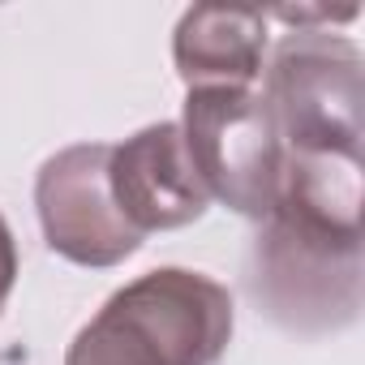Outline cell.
Masks as SVG:
<instances>
[{
    "label": "cell",
    "mask_w": 365,
    "mask_h": 365,
    "mask_svg": "<svg viewBox=\"0 0 365 365\" xmlns=\"http://www.w3.org/2000/svg\"><path fill=\"white\" fill-rule=\"evenodd\" d=\"M245 292L279 331L305 339L352 327L365 297L361 220L279 202L250 241Z\"/></svg>",
    "instance_id": "6da1fadb"
},
{
    "label": "cell",
    "mask_w": 365,
    "mask_h": 365,
    "mask_svg": "<svg viewBox=\"0 0 365 365\" xmlns=\"http://www.w3.org/2000/svg\"><path fill=\"white\" fill-rule=\"evenodd\" d=\"M232 292L185 267L116 288L73 335L65 365H215L232 339Z\"/></svg>",
    "instance_id": "7a4b0ae2"
},
{
    "label": "cell",
    "mask_w": 365,
    "mask_h": 365,
    "mask_svg": "<svg viewBox=\"0 0 365 365\" xmlns=\"http://www.w3.org/2000/svg\"><path fill=\"white\" fill-rule=\"evenodd\" d=\"M361 69L352 39L331 31H288L262 65V99L288 155L361 159Z\"/></svg>",
    "instance_id": "3957f363"
},
{
    "label": "cell",
    "mask_w": 365,
    "mask_h": 365,
    "mask_svg": "<svg viewBox=\"0 0 365 365\" xmlns=\"http://www.w3.org/2000/svg\"><path fill=\"white\" fill-rule=\"evenodd\" d=\"M176 125L207 198L224 202L228 211L254 224L275 215L284 194L288 150L258 91H228V86L190 91Z\"/></svg>",
    "instance_id": "277c9868"
},
{
    "label": "cell",
    "mask_w": 365,
    "mask_h": 365,
    "mask_svg": "<svg viewBox=\"0 0 365 365\" xmlns=\"http://www.w3.org/2000/svg\"><path fill=\"white\" fill-rule=\"evenodd\" d=\"M108 142H78L56 150L35 180V207L52 254L78 267H116L142 250V237L116 211L108 185Z\"/></svg>",
    "instance_id": "5b68a950"
},
{
    "label": "cell",
    "mask_w": 365,
    "mask_h": 365,
    "mask_svg": "<svg viewBox=\"0 0 365 365\" xmlns=\"http://www.w3.org/2000/svg\"><path fill=\"white\" fill-rule=\"evenodd\" d=\"M108 185L116 198V211L125 224L146 237V232H168L185 228L207 215V190L185 155L176 120H159L112 146L108 155Z\"/></svg>",
    "instance_id": "8992f818"
},
{
    "label": "cell",
    "mask_w": 365,
    "mask_h": 365,
    "mask_svg": "<svg viewBox=\"0 0 365 365\" xmlns=\"http://www.w3.org/2000/svg\"><path fill=\"white\" fill-rule=\"evenodd\" d=\"M271 48L267 9L250 5H194L180 14L172 35V61L190 91L228 86L254 91Z\"/></svg>",
    "instance_id": "52a82bcc"
},
{
    "label": "cell",
    "mask_w": 365,
    "mask_h": 365,
    "mask_svg": "<svg viewBox=\"0 0 365 365\" xmlns=\"http://www.w3.org/2000/svg\"><path fill=\"white\" fill-rule=\"evenodd\" d=\"M18 284V241L5 224V215H0V314H5V301Z\"/></svg>",
    "instance_id": "ba28073f"
}]
</instances>
